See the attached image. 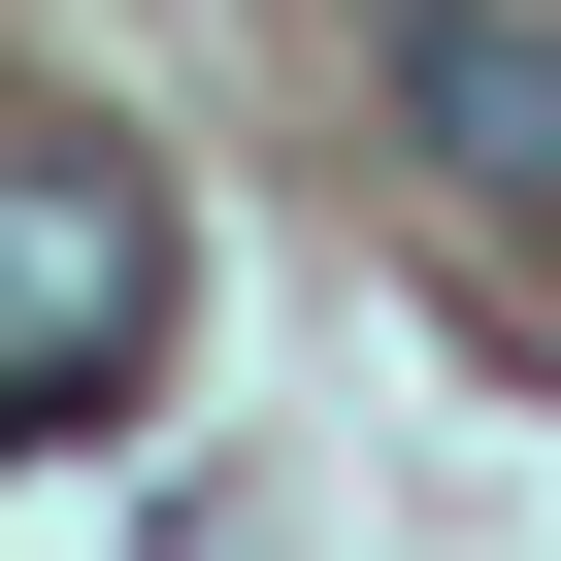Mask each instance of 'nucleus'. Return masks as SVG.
<instances>
[{
	"instance_id": "f257e3e1",
	"label": "nucleus",
	"mask_w": 561,
	"mask_h": 561,
	"mask_svg": "<svg viewBox=\"0 0 561 561\" xmlns=\"http://www.w3.org/2000/svg\"><path fill=\"white\" fill-rule=\"evenodd\" d=\"M133 364H165V165L0 133V462H34V430H100Z\"/></svg>"
},
{
	"instance_id": "f03ea898",
	"label": "nucleus",
	"mask_w": 561,
	"mask_h": 561,
	"mask_svg": "<svg viewBox=\"0 0 561 561\" xmlns=\"http://www.w3.org/2000/svg\"><path fill=\"white\" fill-rule=\"evenodd\" d=\"M397 165L561 231V0H397Z\"/></svg>"
}]
</instances>
